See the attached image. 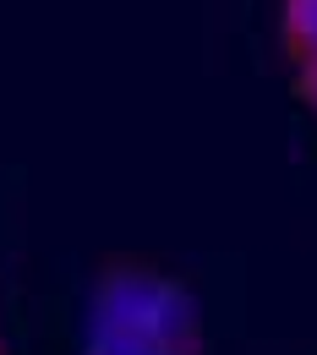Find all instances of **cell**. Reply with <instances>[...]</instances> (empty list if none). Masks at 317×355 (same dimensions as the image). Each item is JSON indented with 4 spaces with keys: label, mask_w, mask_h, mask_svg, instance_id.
I'll list each match as a JSON object with an SVG mask.
<instances>
[{
    "label": "cell",
    "mask_w": 317,
    "mask_h": 355,
    "mask_svg": "<svg viewBox=\"0 0 317 355\" xmlns=\"http://www.w3.org/2000/svg\"><path fill=\"white\" fill-rule=\"evenodd\" d=\"M284 39L301 66H317V0H284Z\"/></svg>",
    "instance_id": "3957f363"
},
{
    "label": "cell",
    "mask_w": 317,
    "mask_h": 355,
    "mask_svg": "<svg viewBox=\"0 0 317 355\" xmlns=\"http://www.w3.org/2000/svg\"><path fill=\"white\" fill-rule=\"evenodd\" d=\"M88 355H191V345H170L159 334H137V328H115V322H93Z\"/></svg>",
    "instance_id": "7a4b0ae2"
},
{
    "label": "cell",
    "mask_w": 317,
    "mask_h": 355,
    "mask_svg": "<svg viewBox=\"0 0 317 355\" xmlns=\"http://www.w3.org/2000/svg\"><path fill=\"white\" fill-rule=\"evenodd\" d=\"M93 322H115L137 334H159L170 345H197V311L181 284L142 273V268H115L104 273L98 295H93Z\"/></svg>",
    "instance_id": "6da1fadb"
},
{
    "label": "cell",
    "mask_w": 317,
    "mask_h": 355,
    "mask_svg": "<svg viewBox=\"0 0 317 355\" xmlns=\"http://www.w3.org/2000/svg\"><path fill=\"white\" fill-rule=\"evenodd\" d=\"M301 88H307V98L317 104V66H301Z\"/></svg>",
    "instance_id": "277c9868"
}]
</instances>
